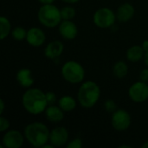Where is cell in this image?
Returning a JSON list of instances; mask_svg holds the SVG:
<instances>
[{
  "label": "cell",
  "mask_w": 148,
  "mask_h": 148,
  "mask_svg": "<svg viewBox=\"0 0 148 148\" xmlns=\"http://www.w3.org/2000/svg\"><path fill=\"white\" fill-rule=\"evenodd\" d=\"M46 99H47V101H48V104L49 105H54L56 104V102L57 101V97L56 95V94L54 92H46Z\"/></svg>",
  "instance_id": "26"
},
{
  "label": "cell",
  "mask_w": 148,
  "mask_h": 148,
  "mask_svg": "<svg viewBox=\"0 0 148 148\" xmlns=\"http://www.w3.org/2000/svg\"><path fill=\"white\" fill-rule=\"evenodd\" d=\"M58 31L61 36L66 40H73L78 34L77 26L72 20H62L58 25Z\"/></svg>",
  "instance_id": "12"
},
{
  "label": "cell",
  "mask_w": 148,
  "mask_h": 148,
  "mask_svg": "<svg viewBox=\"0 0 148 148\" xmlns=\"http://www.w3.org/2000/svg\"><path fill=\"white\" fill-rule=\"evenodd\" d=\"M25 137L18 130H8L2 139L3 146L6 148H20L24 142Z\"/></svg>",
  "instance_id": "9"
},
{
  "label": "cell",
  "mask_w": 148,
  "mask_h": 148,
  "mask_svg": "<svg viewBox=\"0 0 148 148\" xmlns=\"http://www.w3.org/2000/svg\"><path fill=\"white\" fill-rule=\"evenodd\" d=\"M4 108H5V105H4L3 100L1 99V100H0V114H3V113Z\"/></svg>",
  "instance_id": "28"
},
{
  "label": "cell",
  "mask_w": 148,
  "mask_h": 148,
  "mask_svg": "<svg viewBox=\"0 0 148 148\" xmlns=\"http://www.w3.org/2000/svg\"><path fill=\"white\" fill-rule=\"evenodd\" d=\"M128 96L132 101L142 103L148 99V85L147 82L139 81L132 84L128 89Z\"/></svg>",
  "instance_id": "8"
},
{
  "label": "cell",
  "mask_w": 148,
  "mask_h": 148,
  "mask_svg": "<svg viewBox=\"0 0 148 148\" xmlns=\"http://www.w3.org/2000/svg\"><path fill=\"white\" fill-rule=\"evenodd\" d=\"M61 72L63 79L71 84L81 83L85 78V69L83 66L76 61L66 62L62 65Z\"/></svg>",
  "instance_id": "5"
},
{
  "label": "cell",
  "mask_w": 148,
  "mask_h": 148,
  "mask_svg": "<svg viewBox=\"0 0 148 148\" xmlns=\"http://www.w3.org/2000/svg\"><path fill=\"white\" fill-rule=\"evenodd\" d=\"M62 1L66 3H69V4H74V3H78L80 0H62Z\"/></svg>",
  "instance_id": "31"
},
{
  "label": "cell",
  "mask_w": 148,
  "mask_h": 148,
  "mask_svg": "<svg viewBox=\"0 0 148 148\" xmlns=\"http://www.w3.org/2000/svg\"><path fill=\"white\" fill-rule=\"evenodd\" d=\"M27 42L35 48L42 46L46 40V36L44 31L38 27H32L27 30L26 39Z\"/></svg>",
  "instance_id": "11"
},
{
  "label": "cell",
  "mask_w": 148,
  "mask_h": 148,
  "mask_svg": "<svg viewBox=\"0 0 148 148\" xmlns=\"http://www.w3.org/2000/svg\"><path fill=\"white\" fill-rule=\"evenodd\" d=\"M42 4H48V3H53L55 0H38Z\"/></svg>",
  "instance_id": "30"
},
{
  "label": "cell",
  "mask_w": 148,
  "mask_h": 148,
  "mask_svg": "<svg viewBox=\"0 0 148 148\" xmlns=\"http://www.w3.org/2000/svg\"><path fill=\"white\" fill-rule=\"evenodd\" d=\"M140 80L145 82H148V69H144L140 71Z\"/></svg>",
  "instance_id": "27"
},
{
  "label": "cell",
  "mask_w": 148,
  "mask_h": 148,
  "mask_svg": "<svg viewBox=\"0 0 148 148\" xmlns=\"http://www.w3.org/2000/svg\"><path fill=\"white\" fill-rule=\"evenodd\" d=\"M128 73V67L123 61H118L113 67V74L118 79H122L127 76Z\"/></svg>",
  "instance_id": "19"
},
{
  "label": "cell",
  "mask_w": 148,
  "mask_h": 148,
  "mask_svg": "<svg viewBox=\"0 0 148 148\" xmlns=\"http://www.w3.org/2000/svg\"><path fill=\"white\" fill-rule=\"evenodd\" d=\"M142 148H148V140L142 145Z\"/></svg>",
  "instance_id": "33"
},
{
  "label": "cell",
  "mask_w": 148,
  "mask_h": 148,
  "mask_svg": "<svg viewBox=\"0 0 148 148\" xmlns=\"http://www.w3.org/2000/svg\"><path fill=\"white\" fill-rule=\"evenodd\" d=\"M64 46L61 41L55 40L49 42L44 49V55L49 59H56L63 52Z\"/></svg>",
  "instance_id": "13"
},
{
  "label": "cell",
  "mask_w": 148,
  "mask_h": 148,
  "mask_svg": "<svg viewBox=\"0 0 148 148\" xmlns=\"http://www.w3.org/2000/svg\"><path fill=\"white\" fill-rule=\"evenodd\" d=\"M145 50L143 49L142 46L140 45H134L130 47L127 51V58L128 61L132 62H136L140 61L142 58H144L145 56Z\"/></svg>",
  "instance_id": "17"
},
{
  "label": "cell",
  "mask_w": 148,
  "mask_h": 148,
  "mask_svg": "<svg viewBox=\"0 0 148 148\" xmlns=\"http://www.w3.org/2000/svg\"><path fill=\"white\" fill-rule=\"evenodd\" d=\"M58 106L64 112H71L76 108V101L70 95H63L58 100Z\"/></svg>",
  "instance_id": "18"
},
{
  "label": "cell",
  "mask_w": 148,
  "mask_h": 148,
  "mask_svg": "<svg viewBox=\"0 0 148 148\" xmlns=\"http://www.w3.org/2000/svg\"><path fill=\"white\" fill-rule=\"evenodd\" d=\"M144 61H145L146 65L148 67V51H147V52L145 53V56H144Z\"/></svg>",
  "instance_id": "32"
},
{
  "label": "cell",
  "mask_w": 148,
  "mask_h": 148,
  "mask_svg": "<svg viewBox=\"0 0 148 148\" xmlns=\"http://www.w3.org/2000/svg\"><path fill=\"white\" fill-rule=\"evenodd\" d=\"M82 147V141L80 138H75L67 143V148H81Z\"/></svg>",
  "instance_id": "25"
},
{
  "label": "cell",
  "mask_w": 148,
  "mask_h": 148,
  "mask_svg": "<svg viewBox=\"0 0 148 148\" xmlns=\"http://www.w3.org/2000/svg\"><path fill=\"white\" fill-rule=\"evenodd\" d=\"M25 140L35 147H42L49 141L50 131L42 122L36 121L28 124L23 131Z\"/></svg>",
  "instance_id": "2"
},
{
  "label": "cell",
  "mask_w": 148,
  "mask_h": 148,
  "mask_svg": "<svg viewBox=\"0 0 148 148\" xmlns=\"http://www.w3.org/2000/svg\"><path fill=\"white\" fill-rule=\"evenodd\" d=\"M69 131L64 127H57L50 131L49 134V143L55 147H62L67 145L69 142Z\"/></svg>",
  "instance_id": "10"
},
{
  "label": "cell",
  "mask_w": 148,
  "mask_h": 148,
  "mask_svg": "<svg viewBox=\"0 0 148 148\" xmlns=\"http://www.w3.org/2000/svg\"><path fill=\"white\" fill-rule=\"evenodd\" d=\"M11 23L10 20L6 16H2L0 17V39H5L11 33Z\"/></svg>",
  "instance_id": "20"
},
{
  "label": "cell",
  "mask_w": 148,
  "mask_h": 148,
  "mask_svg": "<svg viewBox=\"0 0 148 148\" xmlns=\"http://www.w3.org/2000/svg\"><path fill=\"white\" fill-rule=\"evenodd\" d=\"M104 108L106 109V111L108 113L113 114L114 112H115L117 110V104L114 100L108 99L104 102Z\"/></svg>",
  "instance_id": "23"
},
{
  "label": "cell",
  "mask_w": 148,
  "mask_h": 148,
  "mask_svg": "<svg viewBox=\"0 0 148 148\" xmlns=\"http://www.w3.org/2000/svg\"><path fill=\"white\" fill-rule=\"evenodd\" d=\"M10 123L9 120L3 116H1L0 117V132L3 133V132L8 131L10 128Z\"/></svg>",
  "instance_id": "24"
},
{
  "label": "cell",
  "mask_w": 148,
  "mask_h": 148,
  "mask_svg": "<svg viewBox=\"0 0 148 148\" xmlns=\"http://www.w3.org/2000/svg\"><path fill=\"white\" fill-rule=\"evenodd\" d=\"M22 104L23 108L32 115H38L44 113L49 106L46 94L36 88H29L23 93Z\"/></svg>",
  "instance_id": "1"
},
{
  "label": "cell",
  "mask_w": 148,
  "mask_h": 148,
  "mask_svg": "<svg viewBox=\"0 0 148 148\" xmlns=\"http://www.w3.org/2000/svg\"><path fill=\"white\" fill-rule=\"evenodd\" d=\"M16 78L18 84L24 88H31L35 82V80L32 76L31 70L29 69H26V68L20 69L16 72Z\"/></svg>",
  "instance_id": "14"
},
{
  "label": "cell",
  "mask_w": 148,
  "mask_h": 148,
  "mask_svg": "<svg viewBox=\"0 0 148 148\" xmlns=\"http://www.w3.org/2000/svg\"><path fill=\"white\" fill-rule=\"evenodd\" d=\"M116 19V13H114L111 9L108 7L98 9L93 16L94 23L101 29H108L112 27L114 24Z\"/></svg>",
  "instance_id": "6"
},
{
  "label": "cell",
  "mask_w": 148,
  "mask_h": 148,
  "mask_svg": "<svg viewBox=\"0 0 148 148\" xmlns=\"http://www.w3.org/2000/svg\"><path fill=\"white\" fill-rule=\"evenodd\" d=\"M142 48H143V49L145 50V52H147L148 51V40H145L143 42H142Z\"/></svg>",
  "instance_id": "29"
},
{
  "label": "cell",
  "mask_w": 148,
  "mask_h": 148,
  "mask_svg": "<svg viewBox=\"0 0 148 148\" xmlns=\"http://www.w3.org/2000/svg\"><path fill=\"white\" fill-rule=\"evenodd\" d=\"M39 23L47 28H55L62 21L61 9L53 3L42 4L37 12Z\"/></svg>",
  "instance_id": "4"
},
{
  "label": "cell",
  "mask_w": 148,
  "mask_h": 148,
  "mask_svg": "<svg viewBox=\"0 0 148 148\" xmlns=\"http://www.w3.org/2000/svg\"><path fill=\"white\" fill-rule=\"evenodd\" d=\"M12 38L16 41H23L24 39H26V36H27V30L21 27V26H18V27H16L14 28L12 30H11V33H10Z\"/></svg>",
  "instance_id": "21"
},
{
  "label": "cell",
  "mask_w": 148,
  "mask_h": 148,
  "mask_svg": "<svg viewBox=\"0 0 148 148\" xmlns=\"http://www.w3.org/2000/svg\"><path fill=\"white\" fill-rule=\"evenodd\" d=\"M64 111L56 105H49L44 111L46 119L52 123H59L64 118Z\"/></svg>",
  "instance_id": "15"
},
{
  "label": "cell",
  "mask_w": 148,
  "mask_h": 148,
  "mask_svg": "<svg viewBox=\"0 0 148 148\" xmlns=\"http://www.w3.org/2000/svg\"><path fill=\"white\" fill-rule=\"evenodd\" d=\"M134 7L129 3H124L119 6L116 11V17L117 20L121 23L128 22L130 19L133 18L134 16Z\"/></svg>",
  "instance_id": "16"
},
{
  "label": "cell",
  "mask_w": 148,
  "mask_h": 148,
  "mask_svg": "<svg viewBox=\"0 0 148 148\" xmlns=\"http://www.w3.org/2000/svg\"><path fill=\"white\" fill-rule=\"evenodd\" d=\"M101 96V88L99 85L93 81H86L82 83L77 93L79 104L84 108H93Z\"/></svg>",
  "instance_id": "3"
},
{
  "label": "cell",
  "mask_w": 148,
  "mask_h": 148,
  "mask_svg": "<svg viewBox=\"0 0 148 148\" xmlns=\"http://www.w3.org/2000/svg\"><path fill=\"white\" fill-rule=\"evenodd\" d=\"M131 115L125 109H117L112 114L111 124L116 131L122 132L127 130L131 125Z\"/></svg>",
  "instance_id": "7"
},
{
  "label": "cell",
  "mask_w": 148,
  "mask_h": 148,
  "mask_svg": "<svg viewBox=\"0 0 148 148\" xmlns=\"http://www.w3.org/2000/svg\"><path fill=\"white\" fill-rule=\"evenodd\" d=\"M61 14L62 20H72L76 15V11L74 7L67 5L61 9Z\"/></svg>",
  "instance_id": "22"
}]
</instances>
